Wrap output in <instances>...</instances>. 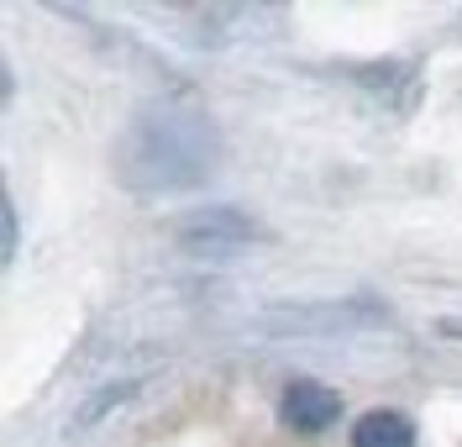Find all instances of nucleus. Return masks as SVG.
<instances>
[{"mask_svg": "<svg viewBox=\"0 0 462 447\" xmlns=\"http://www.w3.org/2000/svg\"><path fill=\"white\" fill-rule=\"evenodd\" d=\"M221 169V126L189 100H152L121 132L116 174L137 195L200 190Z\"/></svg>", "mask_w": 462, "mask_h": 447, "instance_id": "obj_1", "label": "nucleus"}, {"mask_svg": "<svg viewBox=\"0 0 462 447\" xmlns=\"http://www.w3.org/2000/svg\"><path fill=\"white\" fill-rule=\"evenodd\" d=\"M389 311L378 300H320V305H268L253 327L268 337H326L352 327H383Z\"/></svg>", "mask_w": 462, "mask_h": 447, "instance_id": "obj_2", "label": "nucleus"}, {"mask_svg": "<svg viewBox=\"0 0 462 447\" xmlns=\"http://www.w3.org/2000/svg\"><path fill=\"white\" fill-rule=\"evenodd\" d=\"M179 242L189 253L216 258V253H236L247 242H263V232L253 216H242V210H231V206H210V210H195V216L179 221Z\"/></svg>", "mask_w": 462, "mask_h": 447, "instance_id": "obj_3", "label": "nucleus"}, {"mask_svg": "<svg viewBox=\"0 0 462 447\" xmlns=\"http://www.w3.org/2000/svg\"><path fill=\"white\" fill-rule=\"evenodd\" d=\"M279 416H284L289 432L320 437V432H331V421L342 416V395L331 385H316V379H294V385H284Z\"/></svg>", "mask_w": 462, "mask_h": 447, "instance_id": "obj_4", "label": "nucleus"}, {"mask_svg": "<svg viewBox=\"0 0 462 447\" xmlns=\"http://www.w3.org/2000/svg\"><path fill=\"white\" fill-rule=\"evenodd\" d=\"M352 447H415V426L400 411H368L352 426Z\"/></svg>", "mask_w": 462, "mask_h": 447, "instance_id": "obj_5", "label": "nucleus"}, {"mask_svg": "<svg viewBox=\"0 0 462 447\" xmlns=\"http://www.w3.org/2000/svg\"><path fill=\"white\" fill-rule=\"evenodd\" d=\"M137 389H143V379H116V385H100V389H95V395L85 400V405L74 411L69 432H95V426H100V421L111 416V411L132 405V400H137Z\"/></svg>", "mask_w": 462, "mask_h": 447, "instance_id": "obj_6", "label": "nucleus"}, {"mask_svg": "<svg viewBox=\"0 0 462 447\" xmlns=\"http://www.w3.org/2000/svg\"><path fill=\"white\" fill-rule=\"evenodd\" d=\"M16 237H22V216H16V200L5 195V206H0V258L5 264L16 258Z\"/></svg>", "mask_w": 462, "mask_h": 447, "instance_id": "obj_7", "label": "nucleus"}, {"mask_svg": "<svg viewBox=\"0 0 462 447\" xmlns=\"http://www.w3.org/2000/svg\"><path fill=\"white\" fill-rule=\"evenodd\" d=\"M441 337H462V321H441Z\"/></svg>", "mask_w": 462, "mask_h": 447, "instance_id": "obj_8", "label": "nucleus"}]
</instances>
